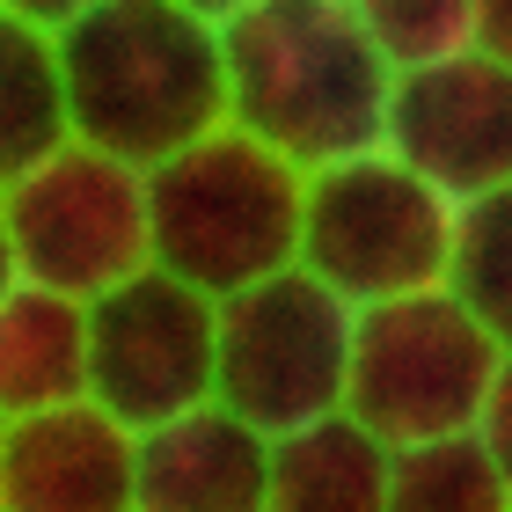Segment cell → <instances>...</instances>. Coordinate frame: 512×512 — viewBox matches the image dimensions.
Listing matches in <instances>:
<instances>
[{
	"instance_id": "cell-1",
	"label": "cell",
	"mask_w": 512,
	"mask_h": 512,
	"mask_svg": "<svg viewBox=\"0 0 512 512\" xmlns=\"http://www.w3.org/2000/svg\"><path fill=\"white\" fill-rule=\"evenodd\" d=\"M227 125L286 154L300 176L388 147L395 66L352 0H256L220 30Z\"/></svg>"
},
{
	"instance_id": "cell-2",
	"label": "cell",
	"mask_w": 512,
	"mask_h": 512,
	"mask_svg": "<svg viewBox=\"0 0 512 512\" xmlns=\"http://www.w3.org/2000/svg\"><path fill=\"white\" fill-rule=\"evenodd\" d=\"M59 37L66 118L81 147L161 169L227 125V44L176 0H96Z\"/></svg>"
},
{
	"instance_id": "cell-3",
	"label": "cell",
	"mask_w": 512,
	"mask_h": 512,
	"mask_svg": "<svg viewBox=\"0 0 512 512\" xmlns=\"http://www.w3.org/2000/svg\"><path fill=\"white\" fill-rule=\"evenodd\" d=\"M154 213V264L198 293H242L300 264V213L308 176L286 154L256 147L249 132L220 125L176 161L147 169Z\"/></svg>"
},
{
	"instance_id": "cell-4",
	"label": "cell",
	"mask_w": 512,
	"mask_h": 512,
	"mask_svg": "<svg viewBox=\"0 0 512 512\" xmlns=\"http://www.w3.org/2000/svg\"><path fill=\"white\" fill-rule=\"evenodd\" d=\"M454 235H461V205L439 198L388 147H374L359 161L308 176L300 271H315L352 308H388V300L447 286Z\"/></svg>"
},
{
	"instance_id": "cell-5",
	"label": "cell",
	"mask_w": 512,
	"mask_h": 512,
	"mask_svg": "<svg viewBox=\"0 0 512 512\" xmlns=\"http://www.w3.org/2000/svg\"><path fill=\"white\" fill-rule=\"evenodd\" d=\"M498 366L505 344L447 286L388 300V308H359L344 417H359L381 447H425V439L476 432Z\"/></svg>"
},
{
	"instance_id": "cell-6",
	"label": "cell",
	"mask_w": 512,
	"mask_h": 512,
	"mask_svg": "<svg viewBox=\"0 0 512 512\" xmlns=\"http://www.w3.org/2000/svg\"><path fill=\"white\" fill-rule=\"evenodd\" d=\"M352 322L359 308L337 300L315 271H278L264 286H242L220 300V388L213 403L235 410L264 439H286L300 425L344 410L352 374Z\"/></svg>"
},
{
	"instance_id": "cell-7",
	"label": "cell",
	"mask_w": 512,
	"mask_h": 512,
	"mask_svg": "<svg viewBox=\"0 0 512 512\" xmlns=\"http://www.w3.org/2000/svg\"><path fill=\"white\" fill-rule=\"evenodd\" d=\"M8 235L15 264L30 286H52L66 300H103L154 264V213H147V169L103 154V147H66L30 169L8 198Z\"/></svg>"
},
{
	"instance_id": "cell-8",
	"label": "cell",
	"mask_w": 512,
	"mask_h": 512,
	"mask_svg": "<svg viewBox=\"0 0 512 512\" xmlns=\"http://www.w3.org/2000/svg\"><path fill=\"white\" fill-rule=\"evenodd\" d=\"M220 388V300L147 264L88 300V403L125 432L176 425Z\"/></svg>"
},
{
	"instance_id": "cell-9",
	"label": "cell",
	"mask_w": 512,
	"mask_h": 512,
	"mask_svg": "<svg viewBox=\"0 0 512 512\" xmlns=\"http://www.w3.org/2000/svg\"><path fill=\"white\" fill-rule=\"evenodd\" d=\"M388 154L454 205L512 191V66L461 52L447 66L403 74L388 110Z\"/></svg>"
},
{
	"instance_id": "cell-10",
	"label": "cell",
	"mask_w": 512,
	"mask_h": 512,
	"mask_svg": "<svg viewBox=\"0 0 512 512\" xmlns=\"http://www.w3.org/2000/svg\"><path fill=\"white\" fill-rule=\"evenodd\" d=\"M139 432L103 403L8 417L0 439V512H132Z\"/></svg>"
},
{
	"instance_id": "cell-11",
	"label": "cell",
	"mask_w": 512,
	"mask_h": 512,
	"mask_svg": "<svg viewBox=\"0 0 512 512\" xmlns=\"http://www.w3.org/2000/svg\"><path fill=\"white\" fill-rule=\"evenodd\" d=\"M132 512H271V439L220 403L139 432Z\"/></svg>"
},
{
	"instance_id": "cell-12",
	"label": "cell",
	"mask_w": 512,
	"mask_h": 512,
	"mask_svg": "<svg viewBox=\"0 0 512 512\" xmlns=\"http://www.w3.org/2000/svg\"><path fill=\"white\" fill-rule=\"evenodd\" d=\"M88 403V300L22 286L0 300V417Z\"/></svg>"
},
{
	"instance_id": "cell-13",
	"label": "cell",
	"mask_w": 512,
	"mask_h": 512,
	"mask_svg": "<svg viewBox=\"0 0 512 512\" xmlns=\"http://www.w3.org/2000/svg\"><path fill=\"white\" fill-rule=\"evenodd\" d=\"M388 476L395 447L344 410L271 439V512H388Z\"/></svg>"
},
{
	"instance_id": "cell-14",
	"label": "cell",
	"mask_w": 512,
	"mask_h": 512,
	"mask_svg": "<svg viewBox=\"0 0 512 512\" xmlns=\"http://www.w3.org/2000/svg\"><path fill=\"white\" fill-rule=\"evenodd\" d=\"M66 139V74H59V37L0 8V198L30 169H44Z\"/></svg>"
},
{
	"instance_id": "cell-15",
	"label": "cell",
	"mask_w": 512,
	"mask_h": 512,
	"mask_svg": "<svg viewBox=\"0 0 512 512\" xmlns=\"http://www.w3.org/2000/svg\"><path fill=\"white\" fill-rule=\"evenodd\" d=\"M388 512H512V483L498 476L476 432H454L425 447H395Z\"/></svg>"
},
{
	"instance_id": "cell-16",
	"label": "cell",
	"mask_w": 512,
	"mask_h": 512,
	"mask_svg": "<svg viewBox=\"0 0 512 512\" xmlns=\"http://www.w3.org/2000/svg\"><path fill=\"white\" fill-rule=\"evenodd\" d=\"M447 293L512 352V191H491V198L461 205Z\"/></svg>"
},
{
	"instance_id": "cell-17",
	"label": "cell",
	"mask_w": 512,
	"mask_h": 512,
	"mask_svg": "<svg viewBox=\"0 0 512 512\" xmlns=\"http://www.w3.org/2000/svg\"><path fill=\"white\" fill-rule=\"evenodd\" d=\"M366 37L381 44L395 74H425L461 52H476V8L469 0H352Z\"/></svg>"
},
{
	"instance_id": "cell-18",
	"label": "cell",
	"mask_w": 512,
	"mask_h": 512,
	"mask_svg": "<svg viewBox=\"0 0 512 512\" xmlns=\"http://www.w3.org/2000/svg\"><path fill=\"white\" fill-rule=\"evenodd\" d=\"M476 439H483V454L498 461V476L512 483V352H505L498 381H491V403H483V417H476Z\"/></svg>"
},
{
	"instance_id": "cell-19",
	"label": "cell",
	"mask_w": 512,
	"mask_h": 512,
	"mask_svg": "<svg viewBox=\"0 0 512 512\" xmlns=\"http://www.w3.org/2000/svg\"><path fill=\"white\" fill-rule=\"evenodd\" d=\"M476 8V52L512 66V0H469Z\"/></svg>"
},
{
	"instance_id": "cell-20",
	"label": "cell",
	"mask_w": 512,
	"mask_h": 512,
	"mask_svg": "<svg viewBox=\"0 0 512 512\" xmlns=\"http://www.w3.org/2000/svg\"><path fill=\"white\" fill-rule=\"evenodd\" d=\"M8 15H22V22H37V30H66V22H81L96 0H0Z\"/></svg>"
},
{
	"instance_id": "cell-21",
	"label": "cell",
	"mask_w": 512,
	"mask_h": 512,
	"mask_svg": "<svg viewBox=\"0 0 512 512\" xmlns=\"http://www.w3.org/2000/svg\"><path fill=\"white\" fill-rule=\"evenodd\" d=\"M22 286V264H15V235H8V205H0V300Z\"/></svg>"
},
{
	"instance_id": "cell-22",
	"label": "cell",
	"mask_w": 512,
	"mask_h": 512,
	"mask_svg": "<svg viewBox=\"0 0 512 512\" xmlns=\"http://www.w3.org/2000/svg\"><path fill=\"white\" fill-rule=\"evenodd\" d=\"M176 8H191V15H205V22H220V30H227L242 8H256V0H176Z\"/></svg>"
},
{
	"instance_id": "cell-23",
	"label": "cell",
	"mask_w": 512,
	"mask_h": 512,
	"mask_svg": "<svg viewBox=\"0 0 512 512\" xmlns=\"http://www.w3.org/2000/svg\"><path fill=\"white\" fill-rule=\"evenodd\" d=\"M0 439H8V417H0Z\"/></svg>"
}]
</instances>
